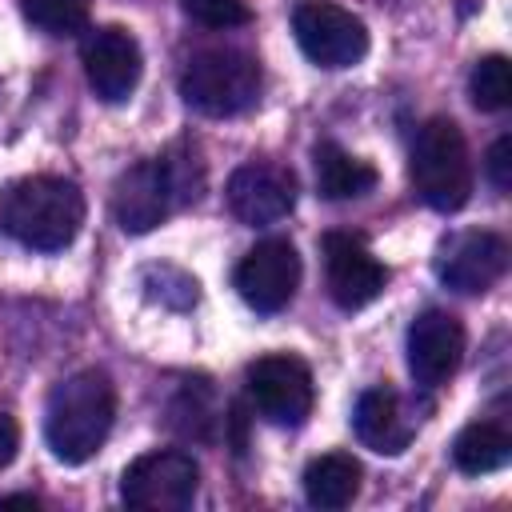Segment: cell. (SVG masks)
Returning <instances> with one entry per match:
<instances>
[{"label": "cell", "instance_id": "obj_1", "mask_svg": "<svg viewBox=\"0 0 512 512\" xmlns=\"http://www.w3.org/2000/svg\"><path fill=\"white\" fill-rule=\"evenodd\" d=\"M116 420V388L104 372L80 368L48 392L44 440L60 464H88Z\"/></svg>", "mask_w": 512, "mask_h": 512}, {"label": "cell", "instance_id": "obj_2", "mask_svg": "<svg viewBox=\"0 0 512 512\" xmlns=\"http://www.w3.org/2000/svg\"><path fill=\"white\" fill-rule=\"evenodd\" d=\"M84 224V196L64 176H24L0 192V228L36 252H60Z\"/></svg>", "mask_w": 512, "mask_h": 512}, {"label": "cell", "instance_id": "obj_3", "mask_svg": "<svg viewBox=\"0 0 512 512\" xmlns=\"http://www.w3.org/2000/svg\"><path fill=\"white\" fill-rule=\"evenodd\" d=\"M408 172L416 196L432 212H460L472 196V160L464 132L448 116L424 120L408 152Z\"/></svg>", "mask_w": 512, "mask_h": 512}, {"label": "cell", "instance_id": "obj_4", "mask_svg": "<svg viewBox=\"0 0 512 512\" xmlns=\"http://www.w3.org/2000/svg\"><path fill=\"white\" fill-rule=\"evenodd\" d=\"M260 64L248 52L236 48H212L188 60L184 76H180V96L188 108L204 112V116H240L256 104L260 96Z\"/></svg>", "mask_w": 512, "mask_h": 512}, {"label": "cell", "instance_id": "obj_5", "mask_svg": "<svg viewBox=\"0 0 512 512\" xmlns=\"http://www.w3.org/2000/svg\"><path fill=\"white\" fill-rule=\"evenodd\" d=\"M200 492V468L180 448L136 456L120 476V500L140 512H184Z\"/></svg>", "mask_w": 512, "mask_h": 512}, {"label": "cell", "instance_id": "obj_6", "mask_svg": "<svg viewBox=\"0 0 512 512\" xmlns=\"http://www.w3.org/2000/svg\"><path fill=\"white\" fill-rule=\"evenodd\" d=\"M244 388H248L252 408L276 428H300L316 404L308 364L288 356V352H272V356L252 360L244 372Z\"/></svg>", "mask_w": 512, "mask_h": 512}, {"label": "cell", "instance_id": "obj_7", "mask_svg": "<svg viewBox=\"0 0 512 512\" xmlns=\"http://www.w3.org/2000/svg\"><path fill=\"white\" fill-rule=\"evenodd\" d=\"M300 52L320 68H352L368 56V28L360 16L332 0H304L292 12Z\"/></svg>", "mask_w": 512, "mask_h": 512}, {"label": "cell", "instance_id": "obj_8", "mask_svg": "<svg viewBox=\"0 0 512 512\" xmlns=\"http://www.w3.org/2000/svg\"><path fill=\"white\" fill-rule=\"evenodd\" d=\"M176 204H184V200H180V188H176V176H172L168 156L140 160V164H132V168H124L116 176L112 216H116V224L128 236L152 232Z\"/></svg>", "mask_w": 512, "mask_h": 512}, {"label": "cell", "instance_id": "obj_9", "mask_svg": "<svg viewBox=\"0 0 512 512\" xmlns=\"http://www.w3.org/2000/svg\"><path fill=\"white\" fill-rule=\"evenodd\" d=\"M432 268L444 288H452L460 296H480L508 272V244L496 232L464 228V232H452L448 240H440Z\"/></svg>", "mask_w": 512, "mask_h": 512}, {"label": "cell", "instance_id": "obj_10", "mask_svg": "<svg viewBox=\"0 0 512 512\" xmlns=\"http://www.w3.org/2000/svg\"><path fill=\"white\" fill-rule=\"evenodd\" d=\"M232 284L240 292V300L264 316L288 308V300L296 296L300 284V256L288 240H260L252 252H244V260L232 272Z\"/></svg>", "mask_w": 512, "mask_h": 512}, {"label": "cell", "instance_id": "obj_11", "mask_svg": "<svg viewBox=\"0 0 512 512\" xmlns=\"http://www.w3.org/2000/svg\"><path fill=\"white\" fill-rule=\"evenodd\" d=\"M80 56H84V76L104 104H120L136 92L140 72H144V56H140V44L128 28H120V24L92 28Z\"/></svg>", "mask_w": 512, "mask_h": 512}, {"label": "cell", "instance_id": "obj_12", "mask_svg": "<svg viewBox=\"0 0 512 512\" xmlns=\"http://www.w3.org/2000/svg\"><path fill=\"white\" fill-rule=\"evenodd\" d=\"M296 176L284 164L252 160L228 176V208L240 224H276L296 208Z\"/></svg>", "mask_w": 512, "mask_h": 512}, {"label": "cell", "instance_id": "obj_13", "mask_svg": "<svg viewBox=\"0 0 512 512\" xmlns=\"http://www.w3.org/2000/svg\"><path fill=\"white\" fill-rule=\"evenodd\" d=\"M324 276H328V296L344 312L372 304L388 284V268L352 232H328L324 236Z\"/></svg>", "mask_w": 512, "mask_h": 512}, {"label": "cell", "instance_id": "obj_14", "mask_svg": "<svg viewBox=\"0 0 512 512\" xmlns=\"http://www.w3.org/2000/svg\"><path fill=\"white\" fill-rule=\"evenodd\" d=\"M464 360V324L444 308H424L408 324V372L416 384H444Z\"/></svg>", "mask_w": 512, "mask_h": 512}, {"label": "cell", "instance_id": "obj_15", "mask_svg": "<svg viewBox=\"0 0 512 512\" xmlns=\"http://www.w3.org/2000/svg\"><path fill=\"white\" fill-rule=\"evenodd\" d=\"M352 424H356V436L364 448L380 452V456H400L408 444H412V432L416 424L404 416V404L392 388H368L360 392L356 400V412H352Z\"/></svg>", "mask_w": 512, "mask_h": 512}, {"label": "cell", "instance_id": "obj_16", "mask_svg": "<svg viewBox=\"0 0 512 512\" xmlns=\"http://www.w3.org/2000/svg\"><path fill=\"white\" fill-rule=\"evenodd\" d=\"M312 168H316V192L324 200H360L376 188V168L368 160H356L332 140L312 148Z\"/></svg>", "mask_w": 512, "mask_h": 512}, {"label": "cell", "instance_id": "obj_17", "mask_svg": "<svg viewBox=\"0 0 512 512\" xmlns=\"http://www.w3.org/2000/svg\"><path fill=\"white\" fill-rule=\"evenodd\" d=\"M360 460L352 452H324L304 468V496L312 508H348L360 492Z\"/></svg>", "mask_w": 512, "mask_h": 512}, {"label": "cell", "instance_id": "obj_18", "mask_svg": "<svg viewBox=\"0 0 512 512\" xmlns=\"http://www.w3.org/2000/svg\"><path fill=\"white\" fill-rule=\"evenodd\" d=\"M508 460H512V436H508L500 424H492V420H476V424H468V428L452 440V464H456L464 476L500 472Z\"/></svg>", "mask_w": 512, "mask_h": 512}, {"label": "cell", "instance_id": "obj_19", "mask_svg": "<svg viewBox=\"0 0 512 512\" xmlns=\"http://www.w3.org/2000/svg\"><path fill=\"white\" fill-rule=\"evenodd\" d=\"M20 12L48 36H76L88 24V0H20Z\"/></svg>", "mask_w": 512, "mask_h": 512}, {"label": "cell", "instance_id": "obj_20", "mask_svg": "<svg viewBox=\"0 0 512 512\" xmlns=\"http://www.w3.org/2000/svg\"><path fill=\"white\" fill-rule=\"evenodd\" d=\"M468 96L480 112H500L512 104V72L504 56H484L476 60L472 76H468Z\"/></svg>", "mask_w": 512, "mask_h": 512}, {"label": "cell", "instance_id": "obj_21", "mask_svg": "<svg viewBox=\"0 0 512 512\" xmlns=\"http://www.w3.org/2000/svg\"><path fill=\"white\" fill-rule=\"evenodd\" d=\"M180 8L204 28H244L252 20L244 0H180Z\"/></svg>", "mask_w": 512, "mask_h": 512}, {"label": "cell", "instance_id": "obj_22", "mask_svg": "<svg viewBox=\"0 0 512 512\" xmlns=\"http://www.w3.org/2000/svg\"><path fill=\"white\" fill-rule=\"evenodd\" d=\"M148 276L164 280V288H148V296H152V300H160V304H168V308H192V304L200 300V284H196L188 272L172 268V264L148 268Z\"/></svg>", "mask_w": 512, "mask_h": 512}, {"label": "cell", "instance_id": "obj_23", "mask_svg": "<svg viewBox=\"0 0 512 512\" xmlns=\"http://www.w3.org/2000/svg\"><path fill=\"white\" fill-rule=\"evenodd\" d=\"M484 168H488V180H492L496 192H508V188H512V136H500V140L488 148Z\"/></svg>", "mask_w": 512, "mask_h": 512}, {"label": "cell", "instance_id": "obj_24", "mask_svg": "<svg viewBox=\"0 0 512 512\" xmlns=\"http://www.w3.org/2000/svg\"><path fill=\"white\" fill-rule=\"evenodd\" d=\"M16 448H20V428L8 412H0V468H8L16 460Z\"/></svg>", "mask_w": 512, "mask_h": 512}, {"label": "cell", "instance_id": "obj_25", "mask_svg": "<svg viewBox=\"0 0 512 512\" xmlns=\"http://www.w3.org/2000/svg\"><path fill=\"white\" fill-rule=\"evenodd\" d=\"M36 496H0V508H36Z\"/></svg>", "mask_w": 512, "mask_h": 512}]
</instances>
